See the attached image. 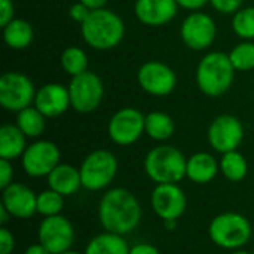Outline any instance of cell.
<instances>
[{
	"label": "cell",
	"mask_w": 254,
	"mask_h": 254,
	"mask_svg": "<svg viewBox=\"0 0 254 254\" xmlns=\"http://www.w3.org/2000/svg\"><path fill=\"white\" fill-rule=\"evenodd\" d=\"M141 216L137 196L125 188H112L100 199L98 220L106 232L127 237L138 228Z\"/></svg>",
	"instance_id": "1"
},
{
	"label": "cell",
	"mask_w": 254,
	"mask_h": 254,
	"mask_svg": "<svg viewBox=\"0 0 254 254\" xmlns=\"http://www.w3.org/2000/svg\"><path fill=\"white\" fill-rule=\"evenodd\" d=\"M83 42L95 51H110L116 48L125 36V22L113 10L103 7L92 10L86 21L80 24Z\"/></svg>",
	"instance_id": "2"
},
{
	"label": "cell",
	"mask_w": 254,
	"mask_h": 254,
	"mask_svg": "<svg viewBox=\"0 0 254 254\" xmlns=\"http://www.w3.org/2000/svg\"><path fill=\"white\" fill-rule=\"evenodd\" d=\"M235 71L228 54L219 51L208 52L196 65L195 82L204 95L213 98L222 97L231 89Z\"/></svg>",
	"instance_id": "3"
},
{
	"label": "cell",
	"mask_w": 254,
	"mask_h": 254,
	"mask_svg": "<svg viewBox=\"0 0 254 254\" xmlns=\"http://www.w3.org/2000/svg\"><path fill=\"white\" fill-rule=\"evenodd\" d=\"M188 158L174 146L159 144L150 149L144 158V171L156 185L179 183L186 177Z\"/></svg>",
	"instance_id": "4"
},
{
	"label": "cell",
	"mask_w": 254,
	"mask_h": 254,
	"mask_svg": "<svg viewBox=\"0 0 254 254\" xmlns=\"http://www.w3.org/2000/svg\"><path fill=\"white\" fill-rule=\"evenodd\" d=\"M252 223L240 213H222L208 226V237L214 246L223 250H240L252 240Z\"/></svg>",
	"instance_id": "5"
},
{
	"label": "cell",
	"mask_w": 254,
	"mask_h": 254,
	"mask_svg": "<svg viewBox=\"0 0 254 254\" xmlns=\"http://www.w3.org/2000/svg\"><path fill=\"white\" fill-rule=\"evenodd\" d=\"M118 158L106 149H97L88 153L80 167L82 188L89 192H100L107 189L118 174Z\"/></svg>",
	"instance_id": "6"
},
{
	"label": "cell",
	"mask_w": 254,
	"mask_h": 254,
	"mask_svg": "<svg viewBox=\"0 0 254 254\" xmlns=\"http://www.w3.org/2000/svg\"><path fill=\"white\" fill-rule=\"evenodd\" d=\"M67 88L70 94L71 109L82 115L95 112L104 97V83L101 77L89 70L71 77Z\"/></svg>",
	"instance_id": "7"
},
{
	"label": "cell",
	"mask_w": 254,
	"mask_h": 254,
	"mask_svg": "<svg viewBox=\"0 0 254 254\" xmlns=\"http://www.w3.org/2000/svg\"><path fill=\"white\" fill-rule=\"evenodd\" d=\"M36 88L28 76L19 71H6L0 77V104L4 110L18 113L34 104Z\"/></svg>",
	"instance_id": "8"
},
{
	"label": "cell",
	"mask_w": 254,
	"mask_h": 254,
	"mask_svg": "<svg viewBox=\"0 0 254 254\" xmlns=\"http://www.w3.org/2000/svg\"><path fill=\"white\" fill-rule=\"evenodd\" d=\"M144 121L146 115L135 107L119 109L113 113L107 125L110 140L122 147L137 143L144 134Z\"/></svg>",
	"instance_id": "9"
},
{
	"label": "cell",
	"mask_w": 254,
	"mask_h": 254,
	"mask_svg": "<svg viewBox=\"0 0 254 254\" xmlns=\"http://www.w3.org/2000/svg\"><path fill=\"white\" fill-rule=\"evenodd\" d=\"M58 164H61V150L49 140H36L27 146L21 156L24 171L34 179L48 177Z\"/></svg>",
	"instance_id": "10"
},
{
	"label": "cell",
	"mask_w": 254,
	"mask_h": 254,
	"mask_svg": "<svg viewBox=\"0 0 254 254\" xmlns=\"http://www.w3.org/2000/svg\"><path fill=\"white\" fill-rule=\"evenodd\" d=\"M217 36V25L211 15L196 10L190 12L180 25V37L192 51L208 49Z\"/></svg>",
	"instance_id": "11"
},
{
	"label": "cell",
	"mask_w": 254,
	"mask_h": 254,
	"mask_svg": "<svg viewBox=\"0 0 254 254\" xmlns=\"http://www.w3.org/2000/svg\"><path fill=\"white\" fill-rule=\"evenodd\" d=\"M207 138L210 146L222 155L238 150L244 140V125L234 115H219L208 127Z\"/></svg>",
	"instance_id": "12"
},
{
	"label": "cell",
	"mask_w": 254,
	"mask_h": 254,
	"mask_svg": "<svg viewBox=\"0 0 254 254\" xmlns=\"http://www.w3.org/2000/svg\"><path fill=\"white\" fill-rule=\"evenodd\" d=\"M137 82L146 94L167 97L177 86V74L162 61H146L137 71Z\"/></svg>",
	"instance_id": "13"
},
{
	"label": "cell",
	"mask_w": 254,
	"mask_h": 254,
	"mask_svg": "<svg viewBox=\"0 0 254 254\" xmlns=\"http://www.w3.org/2000/svg\"><path fill=\"white\" fill-rule=\"evenodd\" d=\"M39 243L51 254H61L71 249L74 243V228L71 222L58 214L43 217L37 229Z\"/></svg>",
	"instance_id": "14"
},
{
	"label": "cell",
	"mask_w": 254,
	"mask_h": 254,
	"mask_svg": "<svg viewBox=\"0 0 254 254\" xmlns=\"http://www.w3.org/2000/svg\"><path fill=\"white\" fill-rule=\"evenodd\" d=\"M153 213L162 220H179L188 207V198L183 189L176 183L156 185L150 193Z\"/></svg>",
	"instance_id": "15"
},
{
	"label": "cell",
	"mask_w": 254,
	"mask_h": 254,
	"mask_svg": "<svg viewBox=\"0 0 254 254\" xmlns=\"http://www.w3.org/2000/svg\"><path fill=\"white\" fill-rule=\"evenodd\" d=\"M1 205L15 219H30L37 213V195L22 183H10L1 189Z\"/></svg>",
	"instance_id": "16"
},
{
	"label": "cell",
	"mask_w": 254,
	"mask_h": 254,
	"mask_svg": "<svg viewBox=\"0 0 254 254\" xmlns=\"http://www.w3.org/2000/svg\"><path fill=\"white\" fill-rule=\"evenodd\" d=\"M34 106L48 119L58 118V116L64 115L71 107L68 88L63 86L60 83H55V82L40 86L36 92Z\"/></svg>",
	"instance_id": "17"
},
{
	"label": "cell",
	"mask_w": 254,
	"mask_h": 254,
	"mask_svg": "<svg viewBox=\"0 0 254 254\" xmlns=\"http://www.w3.org/2000/svg\"><path fill=\"white\" fill-rule=\"evenodd\" d=\"M179 10L176 0H135L134 13L147 27H162L171 22Z\"/></svg>",
	"instance_id": "18"
},
{
	"label": "cell",
	"mask_w": 254,
	"mask_h": 254,
	"mask_svg": "<svg viewBox=\"0 0 254 254\" xmlns=\"http://www.w3.org/2000/svg\"><path fill=\"white\" fill-rule=\"evenodd\" d=\"M220 171L217 159L208 152H196L188 158L186 177L196 185H207Z\"/></svg>",
	"instance_id": "19"
},
{
	"label": "cell",
	"mask_w": 254,
	"mask_h": 254,
	"mask_svg": "<svg viewBox=\"0 0 254 254\" xmlns=\"http://www.w3.org/2000/svg\"><path fill=\"white\" fill-rule=\"evenodd\" d=\"M48 186L49 189L61 193L64 198L77 193L82 188V177L79 168L70 164H58L48 176Z\"/></svg>",
	"instance_id": "20"
},
{
	"label": "cell",
	"mask_w": 254,
	"mask_h": 254,
	"mask_svg": "<svg viewBox=\"0 0 254 254\" xmlns=\"http://www.w3.org/2000/svg\"><path fill=\"white\" fill-rule=\"evenodd\" d=\"M25 134L12 124H6L0 128V158L13 161L24 155L27 149Z\"/></svg>",
	"instance_id": "21"
},
{
	"label": "cell",
	"mask_w": 254,
	"mask_h": 254,
	"mask_svg": "<svg viewBox=\"0 0 254 254\" xmlns=\"http://www.w3.org/2000/svg\"><path fill=\"white\" fill-rule=\"evenodd\" d=\"M33 39H34L33 25L22 18H13L9 24L3 27V40L6 46L13 51H22L28 48Z\"/></svg>",
	"instance_id": "22"
},
{
	"label": "cell",
	"mask_w": 254,
	"mask_h": 254,
	"mask_svg": "<svg viewBox=\"0 0 254 254\" xmlns=\"http://www.w3.org/2000/svg\"><path fill=\"white\" fill-rule=\"evenodd\" d=\"M129 244L125 237L103 232L95 235L85 247L83 254H129Z\"/></svg>",
	"instance_id": "23"
},
{
	"label": "cell",
	"mask_w": 254,
	"mask_h": 254,
	"mask_svg": "<svg viewBox=\"0 0 254 254\" xmlns=\"http://www.w3.org/2000/svg\"><path fill=\"white\" fill-rule=\"evenodd\" d=\"M176 131L174 119L164 112H150L146 115L144 132L155 141H167Z\"/></svg>",
	"instance_id": "24"
},
{
	"label": "cell",
	"mask_w": 254,
	"mask_h": 254,
	"mask_svg": "<svg viewBox=\"0 0 254 254\" xmlns=\"http://www.w3.org/2000/svg\"><path fill=\"white\" fill-rule=\"evenodd\" d=\"M46 116L33 104L16 113V127L25 134L27 138H37L46 129Z\"/></svg>",
	"instance_id": "25"
},
{
	"label": "cell",
	"mask_w": 254,
	"mask_h": 254,
	"mask_svg": "<svg viewBox=\"0 0 254 254\" xmlns=\"http://www.w3.org/2000/svg\"><path fill=\"white\" fill-rule=\"evenodd\" d=\"M219 165H220V173L225 176V179L234 183L243 182L249 174V162L246 156L238 150L223 153L219 161Z\"/></svg>",
	"instance_id": "26"
},
{
	"label": "cell",
	"mask_w": 254,
	"mask_h": 254,
	"mask_svg": "<svg viewBox=\"0 0 254 254\" xmlns=\"http://www.w3.org/2000/svg\"><path fill=\"white\" fill-rule=\"evenodd\" d=\"M63 70L70 76L74 77L82 74L88 70V55L79 46H68L63 51L60 58Z\"/></svg>",
	"instance_id": "27"
},
{
	"label": "cell",
	"mask_w": 254,
	"mask_h": 254,
	"mask_svg": "<svg viewBox=\"0 0 254 254\" xmlns=\"http://www.w3.org/2000/svg\"><path fill=\"white\" fill-rule=\"evenodd\" d=\"M237 71H250L254 68V40H243L228 54Z\"/></svg>",
	"instance_id": "28"
},
{
	"label": "cell",
	"mask_w": 254,
	"mask_h": 254,
	"mask_svg": "<svg viewBox=\"0 0 254 254\" xmlns=\"http://www.w3.org/2000/svg\"><path fill=\"white\" fill-rule=\"evenodd\" d=\"M232 30L243 40H254V6L241 7L232 15Z\"/></svg>",
	"instance_id": "29"
},
{
	"label": "cell",
	"mask_w": 254,
	"mask_h": 254,
	"mask_svg": "<svg viewBox=\"0 0 254 254\" xmlns=\"http://www.w3.org/2000/svg\"><path fill=\"white\" fill-rule=\"evenodd\" d=\"M64 208V196L52 189L37 193V214L43 217H52L61 214Z\"/></svg>",
	"instance_id": "30"
},
{
	"label": "cell",
	"mask_w": 254,
	"mask_h": 254,
	"mask_svg": "<svg viewBox=\"0 0 254 254\" xmlns=\"http://www.w3.org/2000/svg\"><path fill=\"white\" fill-rule=\"evenodd\" d=\"M243 1L244 0H210V4L220 13L234 15L243 7Z\"/></svg>",
	"instance_id": "31"
},
{
	"label": "cell",
	"mask_w": 254,
	"mask_h": 254,
	"mask_svg": "<svg viewBox=\"0 0 254 254\" xmlns=\"http://www.w3.org/2000/svg\"><path fill=\"white\" fill-rule=\"evenodd\" d=\"M91 12H92V10H91L88 6H85L82 1H76L74 4L70 6V9H68V16H70L74 22L83 24V22L86 21V18L89 16Z\"/></svg>",
	"instance_id": "32"
},
{
	"label": "cell",
	"mask_w": 254,
	"mask_h": 254,
	"mask_svg": "<svg viewBox=\"0 0 254 254\" xmlns=\"http://www.w3.org/2000/svg\"><path fill=\"white\" fill-rule=\"evenodd\" d=\"M15 249V238L12 232L6 228H0V254H10Z\"/></svg>",
	"instance_id": "33"
},
{
	"label": "cell",
	"mask_w": 254,
	"mask_h": 254,
	"mask_svg": "<svg viewBox=\"0 0 254 254\" xmlns=\"http://www.w3.org/2000/svg\"><path fill=\"white\" fill-rule=\"evenodd\" d=\"M13 179V167L12 162L7 159L0 158V189L7 188Z\"/></svg>",
	"instance_id": "34"
},
{
	"label": "cell",
	"mask_w": 254,
	"mask_h": 254,
	"mask_svg": "<svg viewBox=\"0 0 254 254\" xmlns=\"http://www.w3.org/2000/svg\"><path fill=\"white\" fill-rule=\"evenodd\" d=\"M15 7L12 0H0V25L1 28L13 19Z\"/></svg>",
	"instance_id": "35"
},
{
	"label": "cell",
	"mask_w": 254,
	"mask_h": 254,
	"mask_svg": "<svg viewBox=\"0 0 254 254\" xmlns=\"http://www.w3.org/2000/svg\"><path fill=\"white\" fill-rule=\"evenodd\" d=\"M176 1H177L179 7H183L190 12L201 10L207 3H210V0H176Z\"/></svg>",
	"instance_id": "36"
},
{
	"label": "cell",
	"mask_w": 254,
	"mask_h": 254,
	"mask_svg": "<svg viewBox=\"0 0 254 254\" xmlns=\"http://www.w3.org/2000/svg\"><path fill=\"white\" fill-rule=\"evenodd\" d=\"M129 254H161V252L149 243H137L131 247Z\"/></svg>",
	"instance_id": "37"
},
{
	"label": "cell",
	"mask_w": 254,
	"mask_h": 254,
	"mask_svg": "<svg viewBox=\"0 0 254 254\" xmlns=\"http://www.w3.org/2000/svg\"><path fill=\"white\" fill-rule=\"evenodd\" d=\"M79 1H82L85 6H88L91 10H97V9L106 7V4H107L109 0H79Z\"/></svg>",
	"instance_id": "38"
},
{
	"label": "cell",
	"mask_w": 254,
	"mask_h": 254,
	"mask_svg": "<svg viewBox=\"0 0 254 254\" xmlns=\"http://www.w3.org/2000/svg\"><path fill=\"white\" fill-rule=\"evenodd\" d=\"M24 254H51L40 243L37 244H31L30 247H27V250L24 252Z\"/></svg>",
	"instance_id": "39"
},
{
	"label": "cell",
	"mask_w": 254,
	"mask_h": 254,
	"mask_svg": "<svg viewBox=\"0 0 254 254\" xmlns=\"http://www.w3.org/2000/svg\"><path fill=\"white\" fill-rule=\"evenodd\" d=\"M10 219H12L10 213L0 204V225H1V226H6V223H7Z\"/></svg>",
	"instance_id": "40"
},
{
	"label": "cell",
	"mask_w": 254,
	"mask_h": 254,
	"mask_svg": "<svg viewBox=\"0 0 254 254\" xmlns=\"http://www.w3.org/2000/svg\"><path fill=\"white\" fill-rule=\"evenodd\" d=\"M164 228L167 231H174L177 228V220H165L164 222Z\"/></svg>",
	"instance_id": "41"
},
{
	"label": "cell",
	"mask_w": 254,
	"mask_h": 254,
	"mask_svg": "<svg viewBox=\"0 0 254 254\" xmlns=\"http://www.w3.org/2000/svg\"><path fill=\"white\" fill-rule=\"evenodd\" d=\"M231 254H253V253H249V252H246V250L240 249V250H234Z\"/></svg>",
	"instance_id": "42"
},
{
	"label": "cell",
	"mask_w": 254,
	"mask_h": 254,
	"mask_svg": "<svg viewBox=\"0 0 254 254\" xmlns=\"http://www.w3.org/2000/svg\"><path fill=\"white\" fill-rule=\"evenodd\" d=\"M61 254H82V253H79V252H74V250H67V252H64V253H61Z\"/></svg>",
	"instance_id": "43"
},
{
	"label": "cell",
	"mask_w": 254,
	"mask_h": 254,
	"mask_svg": "<svg viewBox=\"0 0 254 254\" xmlns=\"http://www.w3.org/2000/svg\"><path fill=\"white\" fill-rule=\"evenodd\" d=\"M253 254H254V249H253Z\"/></svg>",
	"instance_id": "44"
}]
</instances>
